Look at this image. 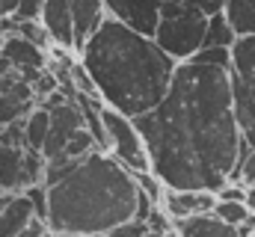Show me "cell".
<instances>
[{"instance_id": "9c48e42d", "label": "cell", "mask_w": 255, "mask_h": 237, "mask_svg": "<svg viewBox=\"0 0 255 237\" xmlns=\"http://www.w3.org/2000/svg\"><path fill=\"white\" fill-rule=\"evenodd\" d=\"M68 6L74 15V54L80 57L86 42L107 21V12H104V0H68Z\"/></svg>"}, {"instance_id": "44dd1931", "label": "cell", "mask_w": 255, "mask_h": 237, "mask_svg": "<svg viewBox=\"0 0 255 237\" xmlns=\"http://www.w3.org/2000/svg\"><path fill=\"white\" fill-rule=\"evenodd\" d=\"M42 9H45V0H18L15 18L18 21H39L42 18Z\"/></svg>"}, {"instance_id": "4fadbf2b", "label": "cell", "mask_w": 255, "mask_h": 237, "mask_svg": "<svg viewBox=\"0 0 255 237\" xmlns=\"http://www.w3.org/2000/svg\"><path fill=\"white\" fill-rule=\"evenodd\" d=\"M33 220H36L33 202L24 193H12L6 211L0 214V237H18Z\"/></svg>"}, {"instance_id": "ba28073f", "label": "cell", "mask_w": 255, "mask_h": 237, "mask_svg": "<svg viewBox=\"0 0 255 237\" xmlns=\"http://www.w3.org/2000/svg\"><path fill=\"white\" fill-rule=\"evenodd\" d=\"M217 193L211 190H166L160 208L175 220H187V217H199V214H214L217 208Z\"/></svg>"}, {"instance_id": "7a4b0ae2", "label": "cell", "mask_w": 255, "mask_h": 237, "mask_svg": "<svg viewBox=\"0 0 255 237\" xmlns=\"http://www.w3.org/2000/svg\"><path fill=\"white\" fill-rule=\"evenodd\" d=\"M80 62L92 74L101 101L130 118L160 107L178 68L154 39L128 30L113 18L86 42Z\"/></svg>"}, {"instance_id": "2e32d148", "label": "cell", "mask_w": 255, "mask_h": 237, "mask_svg": "<svg viewBox=\"0 0 255 237\" xmlns=\"http://www.w3.org/2000/svg\"><path fill=\"white\" fill-rule=\"evenodd\" d=\"M235 42H238V33L229 24L226 12L208 18V33H205V45L202 48H235Z\"/></svg>"}, {"instance_id": "cb8c5ba5", "label": "cell", "mask_w": 255, "mask_h": 237, "mask_svg": "<svg viewBox=\"0 0 255 237\" xmlns=\"http://www.w3.org/2000/svg\"><path fill=\"white\" fill-rule=\"evenodd\" d=\"M190 3L202 12V15L214 18V15H223V12H226V3H229V0H190Z\"/></svg>"}, {"instance_id": "d4e9b609", "label": "cell", "mask_w": 255, "mask_h": 237, "mask_svg": "<svg viewBox=\"0 0 255 237\" xmlns=\"http://www.w3.org/2000/svg\"><path fill=\"white\" fill-rule=\"evenodd\" d=\"M18 0H0V18H15Z\"/></svg>"}, {"instance_id": "484cf974", "label": "cell", "mask_w": 255, "mask_h": 237, "mask_svg": "<svg viewBox=\"0 0 255 237\" xmlns=\"http://www.w3.org/2000/svg\"><path fill=\"white\" fill-rule=\"evenodd\" d=\"M247 190H250V196H247V205H250V208L255 211V181L250 184V187H247Z\"/></svg>"}, {"instance_id": "d6986e66", "label": "cell", "mask_w": 255, "mask_h": 237, "mask_svg": "<svg viewBox=\"0 0 255 237\" xmlns=\"http://www.w3.org/2000/svg\"><path fill=\"white\" fill-rule=\"evenodd\" d=\"M190 62L208 65V68H226V71H232V48H202Z\"/></svg>"}, {"instance_id": "7c38bea8", "label": "cell", "mask_w": 255, "mask_h": 237, "mask_svg": "<svg viewBox=\"0 0 255 237\" xmlns=\"http://www.w3.org/2000/svg\"><path fill=\"white\" fill-rule=\"evenodd\" d=\"M0 57L6 59L12 68H18V71H24V68H45V62H48L45 48L27 42L24 36H9L3 51H0Z\"/></svg>"}, {"instance_id": "83f0119b", "label": "cell", "mask_w": 255, "mask_h": 237, "mask_svg": "<svg viewBox=\"0 0 255 237\" xmlns=\"http://www.w3.org/2000/svg\"><path fill=\"white\" fill-rule=\"evenodd\" d=\"M0 130H3V127H0Z\"/></svg>"}, {"instance_id": "6da1fadb", "label": "cell", "mask_w": 255, "mask_h": 237, "mask_svg": "<svg viewBox=\"0 0 255 237\" xmlns=\"http://www.w3.org/2000/svg\"><path fill=\"white\" fill-rule=\"evenodd\" d=\"M133 124L145 139L151 172L166 190L220 193L238 166L244 130L226 68L178 62L160 107L136 116Z\"/></svg>"}, {"instance_id": "e0dca14e", "label": "cell", "mask_w": 255, "mask_h": 237, "mask_svg": "<svg viewBox=\"0 0 255 237\" xmlns=\"http://www.w3.org/2000/svg\"><path fill=\"white\" fill-rule=\"evenodd\" d=\"M48 133H51V113L42 110V107H36L27 116V148L42 151L45 142H48Z\"/></svg>"}, {"instance_id": "ac0fdd59", "label": "cell", "mask_w": 255, "mask_h": 237, "mask_svg": "<svg viewBox=\"0 0 255 237\" xmlns=\"http://www.w3.org/2000/svg\"><path fill=\"white\" fill-rule=\"evenodd\" d=\"M214 217H220L223 223H229V226H244V223H250L255 217V211L247 205V202H217V208H214Z\"/></svg>"}, {"instance_id": "7402d4cb", "label": "cell", "mask_w": 255, "mask_h": 237, "mask_svg": "<svg viewBox=\"0 0 255 237\" xmlns=\"http://www.w3.org/2000/svg\"><path fill=\"white\" fill-rule=\"evenodd\" d=\"M145 235H148V223L130 220V223H122V226H116L110 235H104V237H145Z\"/></svg>"}, {"instance_id": "9a60e30c", "label": "cell", "mask_w": 255, "mask_h": 237, "mask_svg": "<svg viewBox=\"0 0 255 237\" xmlns=\"http://www.w3.org/2000/svg\"><path fill=\"white\" fill-rule=\"evenodd\" d=\"M226 18L235 27L238 39L255 36V0H229L226 3Z\"/></svg>"}, {"instance_id": "5bb4252c", "label": "cell", "mask_w": 255, "mask_h": 237, "mask_svg": "<svg viewBox=\"0 0 255 237\" xmlns=\"http://www.w3.org/2000/svg\"><path fill=\"white\" fill-rule=\"evenodd\" d=\"M24 151L18 145H0V190L24 193Z\"/></svg>"}, {"instance_id": "3957f363", "label": "cell", "mask_w": 255, "mask_h": 237, "mask_svg": "<svg viewBox=\"0 0 255 237\" xmlns=\"http://www.w3.org/2000/svg\"><path fill=\"white\" fill-rule=\"evenodd\" d=\"M51 190V235L71 237H104L116 226L136 217L139 184L133 172L107 154H89L74 175H68Z\"/></svg>"}, {"instance_id": "277c9868", "label": "cell", "mask_w": 255, "mask_h": 237, "mask_svg": "<svg viewBox=\"0 0 255 237\" xmlns=\"http://www.w3.org/2000/svg\"><path fill=\"white\" fill-rule=\"evenodd\" d=\"M205 33H208V15H202L187 0V9L181 15L160 18L154 42H157V48L166 57H172L175 62H190L205 45Z\"/></svg>"}, {"instance_id": "8992f818", "label": "cell", "mask_w": 255, "mask_h": 237, "mask_svg": "<svg viewBox=\"0 0 255 237\" xmlns=\"http://www.w3.org/2000/svg\"><path fill=\"white\" fill-rule=\"evenodd\" d=\"M101 118H104V127H107V136H110V154L133 175L151 172V157H148L145 139L136 130L133 118L113 110V107H107V104L101 110Z\"/></svg>"}, {"instance_id": "30bf717a", "label": "cell", "mask_w": 255, "mask_h": 237, "mask_svg": "<svg viewBox=\"0 0 255 237\" xmlns=\"http://www.w3.org/2000/svg\"><path fill=\"white\" fill-rule=\"evenodd\" d=\"M39 21L48 30V36L57 48L74 51V15H71L68 0H45V9H42Z\"/></svg>"}, {"instance_id": "52a82bcc", "label": "cell", "mask_w": 255, "mask_h": 237, "mask_svg": "<svg viewBox=\"0 0 255 237\" xmlns=\"http://www.w3.org/2000/svg\"><path fill=\"white\" fill-rule=\"evenodd\" d=\"M160 6L163 0H104L107 18L125 24L128 30L154 39L160 27Z\"/></svg>"}, {"instance_id": "5b68a950", "label": "cell", "mask_w": 255, "mask_h": 237, "mask_svg": "<svg viewBox=\"0 0 255 237\" xmlns=\"http://www.w3.org/2000/svg\"><path fill=\"white\" fill-rule=\"evenodd\" d=\"M232 92L238 124L255 148V36H244L232 48Z\"/></svg>"}, {"instance_id": "603a6c76", "label": "cell", "mask_w": 255, "mask_h": 237, "mask_svg": "<svg viewBox=\"0 0 255 237\" xmlns=\"http://www.w3.org/2000/svg\"><path fill=\"white\" fill-rule=\"evenodd\" d=\"M247 196H250V190H247L244 184H226V187L217 193L220 202H247Z\"/></svg>"}, {"instance_id": "ffe728a7", "label": "cell", "mask_w": 255, "mask_h": 237, "mask_svg": "<svg viewBox=\"0 0 255 237\" xmlns=\"http://www.w3.org/2000/svg\"><path fill=\"white\" fill-rule=\"evenodd\" d=\"M24 196L33 202V211H36V220L48 223V214H51V190L45 184H36L30 190H24Z\"/></svg>"}, {"instance_id": "4316f807", "label": "cell", "mask_w": 255, "mask_h": 237, "mask_svg": "<svg viewBox=\"0 0 255 237\" xmlns=\"http://www.w3.org/2000/svg\"><path fill=\"white\" fill-rule=\"evenodd\" d=\"M51 237H71V235H51Z\"/></svg>"}, {"instance_id": "8fae6325", "label": "cell", "mask_w": 255, "mask_h": 237, "mask_svg": "<svg viewBox=\"0 0 255 237\" xmlns=\"http://www.w3.org/2000/svg\"><path fill=\"white\" fill-rule=\"evenodd\" d=\"M175 237H241L235 226L223 223L214 214H199L187 220H175Z\"/></svg>"}]
</instances>
